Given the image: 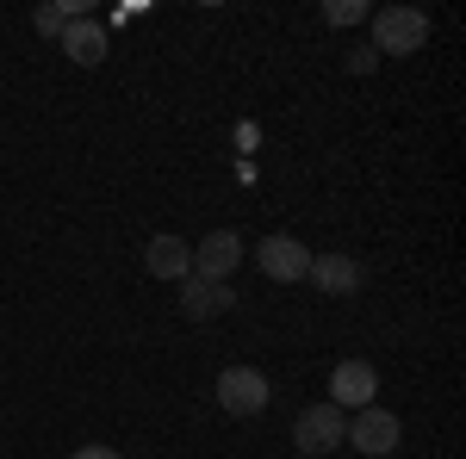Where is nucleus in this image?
<instances>
[{
  "label": "nucleus",
  "mask_w": 466,
  "mask_h": 459,
  "mask_svg": "<svg viewBox=\"0 0 466 459\" xmlns=\"http://www.w3.org/2000/svg\"><path fill=\"white\" fill-rule=\"evenodd\" d=\"M323 19L329 25H360V19H373V6L367 0H336V6H323Z\"/></svg>",
  "instance_id": "nucleus-12"
},
{
  "label": "nucleus",
  "mask_w": 466,
  "mask_h": 459,
  "mask_svg": "<svg viewBox=\"0 0 466 459\" xmlns=\"http://www.w3.org/2000/svg\"><path fill=\"white\" fill-rule=\"evenodd\" d=\"M342 434H349V416L323 397V404H311V410H299L292 447H305V459H329V447H342Z\"/></svg>",
  "instance_id": "nucleus-3"
},
{
  "label": "nucleus",
  "mask_w": 466,
  "mask_h": 459,
  "mask_svg": "<svg viewBox=\"0 0 466 459\" xmlns=\"http://www.w3.org/2000/svg\"><path fill=\"white\" fill-rule=\"evenodd\" d=\"M237 261H243V236H237V230H212L206 243L193 248V280H218V285H230Z\"/></svg>",
  "instance_id": "nucleus-7"
},
{
  "label": "nucleus",
  "mask_w": 466,
  "mask_h": 459,
  "mask_svg": "<svg viewBox=\"0 0 466 459\" xmlns=\"http://www.w3.org/2000/svg\"><path fill=\"white\" fill-rule=\"evenodd\" d=\"M255 261H261V274H268V280H280V285H292V280H305V274H311V248L299 243V236H280V230L255 243Z\"/></svg>",
  "instance_id": "nucleus-6"
},
{
  "label": "nucleus",
  "mask_w": 466,
  "mask_h": 459,
  "mask_svg": "<svg viewBox=\"0 0 466 459\" xmlns=\"http://www.w3.org/2000/svg\"><path fill=\"white\" fill-rule=\"evenodd\" d=\"M342 441H355L367 459H386V454H398V441H404V428H398V416L392 410H380V404H367V410H355L349 416V434Z\"/></svg>",
  "instance_id": "nucleus-4"
},
{
  "label": "nucleus",
  "mask_w": 466,
  "mask_h": 459,
  "mask_svg": "<svg viewBox=\"0 0 466 459\" xmlns=\"http://www.w3.org/2000/svg\"><path fill=\"white\" fill-rule=\"evenodd\" d=\"M373 44L386 56H417L430 44V13L423 6H380L373 13Z\"/></svg>",
  "instance_id": "nucleus-1"
},
{
  "label": "nucleus",
  "mask_w": 466,
  "mask_h": 459,
  "mask_svg": "<svg viewBox=\"0 0 466 459\" xmlns=\"http://www.w3.org/2000/svg\"><path fill=\"white\" fill-rule=\"evenodd\" d=\"M56 44H63V56H69V63H81V69H94V63H106V32H100L94 19H69Z\"/></svg>",
  "instance_id": "nucleus-11"
},
{
  "label": "nucleus",
  "mask_w": 466,
  "mask_h": 459,
  "mask_svg": "<svg viewBox=\"0 0 466 459\" xmlns=\"http://www.w3.org/2000/svg\"><path fill=\"white\" fill-rule=\"evenodd\" d=\"M268 397H274V385H268V373H255V366H224V373H218V404H224V416H237V423L261 416Z\"/></svg>",
  "instance_id": "nucleus-2"
},
{
  "label": "nucleus",
  "mask_w": 466,
  "mask_h": 459,
  "mask_svg": "<svg viewBox=\"0 0 466 459\" xmlns=\"http://www.w3.org/2000/svg\"><path fill=\"white\" fill-rule=\"evenodd\" d=\"M144 267L156 274V280H175V285H180L187 274H193V248L162 230V236H149V243H144Z\"/></svg>",
  "instance_id": "nucleus-9"
},
{
  "label": "nucleus",
  "mask_w": 466,
  "mask_h": 459,
  "mask_svg": "<svg viewBox=\"0 0 466 459\" xmlns=\"http://www.w3.org/2000/svg\"><path fill=\"white\" fill-rule=\"evenodd\" d=\"M237 298H230V285H218V280H180V317L187 323H212V317H224Z\"/></svg>",
  "instance_id": "nucleus-8"
},
{
  "label": "nucleus",
  "mask_w": 466,
  "mask_h": 459,
  "mask_svg": "<svg viewBox=\"0 0 466 459\" xmlns=\"http://www.w3.org/2000/svg\"><path fill=\"white\" fill-rule=\"evenodd\" d=\"M75 459H125V454H112V447H75Z\"/></svg>",
  "instance_id": "nucleus-14"
},
{
  "label": "nucleus",
  "mask_w": 466,
  "mask_h": 459,
  "mask_svg": "<svg viewBox=\"0 0 466 459\" xmlns=\"http://www.w3.org/2000/svg\"><path fill=\"white\" fill-rule=\"evenodd\" d=\"M329 404H336L342 416L380 404V373H373L367 360H336V373H329Z\"/></svg>",
  "instance_id": "nucleus-5"
},
{
  "label": "nucleus",
  "mask_w": 466,
  "mask_h": 459,
  "mask_svg": "<svg viewBox=\"0 0 466 459\" xmlns=\"http://www.w3.org/2000/svg\"><path fill=\"white\" fill-rule=\"evenodd\" d=\"M32 25H37L44 37H63V25H69V13H63V6H37V13H32Z\"/></svg>",
  "instance_id": "nucleus-13"
},
{
  "label": "nucleus",
  "mask_w": 466,
  "mask_h": 459,
  "mask_svg": "<svg viewBox=\"0 0 466 459\" xmlns=\"http://www.w3.org/2000/svg\"><path fill=\"white\" fill-rule=\"evenodd\" d=\"M305 280H318L329 298H355L360 292V261L355 254H311V274Z\"/></svg>",
  "instance_id": "nucleus-10"
}]
</instances>
